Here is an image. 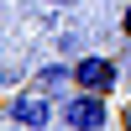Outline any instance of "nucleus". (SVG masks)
<instances>
[{
    "mask_svg": "<svg viewBox=\"0 0 131 131\" xmlns=\"http://www.w3.org/2000/svg\"><path fill=\"white\" fill-rule=\"evenodd\" d=\"M58 126L68 131H105L110 126V100L100 89H73L58 100Z\"/></svg>",
    "mask_w": 131,
    "mask_h": 131,
    "instance_id": "obj_1",
    "label": "nucleus"
},
{
    "mask_svg": "<svg viewBox=\"0 0 131 131\" xmlns=\"http://www.w3.org/2000/svg\"><path fill=\"white\" fill-rule=\"evenodd\" d=\"M115 84H121V63L115 58H105V52H79V58H73V89L110 94Z\"/></svg>",
    "mask_w": 131,
    "mask_h": 131,
    "instance_id": "obj_2",
    "label": "nucleus"
},
{
    "mask_svg": "<svg viewBox=\"0 0 131 131\" xmlns=\"http://www.w3.org/2000/svg\"><path fill=\"white\" fill-rule=\"evenodd\" d=\"M58 121V100L52 94H16V100L5 105V126H26V131H42V126H52Z\"/></svg>",
    "mask_w": 131,
    "mask_h": 131,
    "instance_id": "obj_3",
    "label": "nucleus"
},
{
    "mask_svg": "<svg viewBox=\"0 0 131 131\" xmlns=\"http://www.w3.org/2000/svg\"><path fill=\"white\" fill-rule=\"evenodd\" d=\"M73 84V63H42L37 68V89L42 94H63Z\"/></svg>",
    "mask_w": 131,
    "mask_h": 131,
    "instance_id": "obj_4",
    "label": "nucleus"
},
{
    "mask_svg": "<svg viewBox=\"0 0 131 131\" xmlns=\"http://www.w3.org/2000/svg\"><path fill=\"white\" fill-rule=\"evenodd\" d=\"M79 47H84L79 31H63V37H58V52H63V58H79Z\"/></svg>",
    "mask_w": 131,
    "mask_h": 131,
    "instance_id": "obj_5",
    "label": "nucleus"
},
{
    "mask_svg": "<svg viewBox=\"0 0 131 131\" xmlns=\"http://www.w3.org/2000/svg\"><path fill=\"white\" fill-rule=\"evenodd\" d=\"M121 31H126V37H131V5L121 10Z\"/></svg>",
    "mask_w": 131,
    "mask_h": 131,
    "instance_id": "obj_6",
    "label": "nucleus"
},
{
    "mask_svg": "<svg viewBox=\"0 0 131 131\" xmlns=\"http://www.w3.org/2000/svg\"><path fill=\"white\" fill-rule=\"evenodd\" d=\"M47 5H52V10H63V5H79V0H47Z\"/></svg>",
    "mask_w": 131,
    "mask_h": 131,
    "instance_id": "obj_7",
    "label": "nucleus"
},
{
    "mask_svg": "<svg viewBox=\"0 0 131 131\" xmlns=\"http://www.w3.org/2000/svg\"><path fill=\"white\" fill-rule=\"evenodd\" d=\"M121 121H126V126H131V110H126V115H121Z\"/></svg>",
    "mask_w": 131,
    "mask_h": 131,
    "instance_id": "obj_8",
    "label": "nucleus"
}]
</instances>
